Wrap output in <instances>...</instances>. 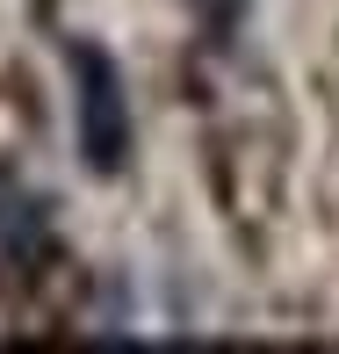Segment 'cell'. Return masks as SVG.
I'll use <instances>...</instances> for the list:
<instances>
[{"label":"cell","instance_id":"3","mask_svg":"<svg viewBox=\"0 0 339 354\" xmlns=\"http://www.w3.org/2000/svg\"><path fill=\"white\" fill-rule=\"evenodd\" d=\"M246 8H253V0H188V15L202 22V37L217 44V51H224V44H238V29H246Z\"/></svg>","mask_w":339,"mask_h":354},{"label":"cell","instance_id":"1","mask_svg":"<svg viewBox=\"0 0 339 354\" xmlns=\"http://www.w3.org/2000/svg\"><path fill=\"white\" fill-rule=\"evenodd\" d=\"M66 73H72V145L79 167L116 181L137 152V116H130V80H123L116 51L94 37H66Z\"/></svg>","mask_w":339,"mask_h":354},{"label":"cell","instance_id":"2","mask_svg":"<svg viewBox=\"0 0 339 354\" xmlns=\"http://www.w3.org/2000/svg\"><path fill=\"white\" fill-rule=\"evenodd\" d=\"M58 246L51 203L22 181L14 167H0V282H29Z\"/></svg>","mask_w":339,"mask_h":354}]
</instances>
